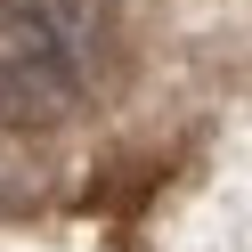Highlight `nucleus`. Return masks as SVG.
I'll list each match as a JSON object with an SVG mask.
<instances>
[{
  "mask_svg": "<svg viewBox=\"0 0 252 252\" xmlns=\"http://www.w3.org/2000/svg\"><path fill=\"white\" fill-rule=\"evenodd\" d=\"M114 65V0H0V130H49Z\"/></svg>",
  "mask_w": 252,
  "mask_h": 252,
  "instance_id": "1",
  "label": "nucleus"
}]
</instances>
